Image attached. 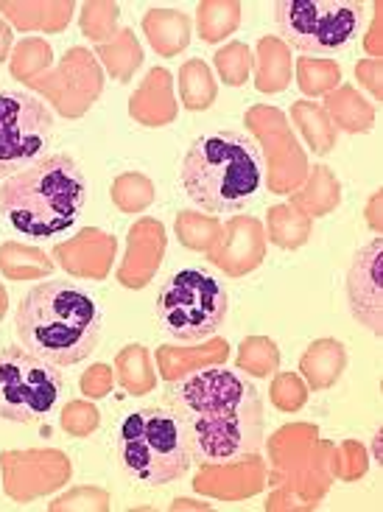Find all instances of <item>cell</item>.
<instances>
[{
	"label": "cell",
	"instance_id": "277c9868",
	"mask_svg": "<svg viewBox=\"0 0 383 512\" xmlns=\"http://www.w3.org/2000/svg\"><path fill=\"white\" fill-rule=\"evenodd\" d=\"M179 180L193 205L207 213H235L258 199L263 154L241 132H207L191 143Z\"/></svg>",
	"mask_w": 383,
	"mask_h": 512
},
{
	"label": "cell",
	"instance_id": "ba28073f",
	"mask_svg": "<svg viewBox=\"0 0 383 512\" xmlns=\"http://www.w3.org/2000/svg\"><path fill=\"white\" fill-rule=\"evenodd\" d=\"M65 392V378L51 361L6 347L0 353V420L40 423L56 409Z\"/></svg>",
	"mask_w": 383,
	"mask_h": 512
},
{
	"label": "cell",
	"instance_id": "5b68a950",
	"mask_svg": "<svg viewBox=\"0 0 383 512\" xmlns=\"http://www.w3.org/2000/svg\"><path fill=\"white\" fill-rule=\"evenodd\" d=\"M115 457L121 471L143 487H163L179 482L193 465L188 440L168 409L146 406L124 417Z\"/></svg>",
	"mask_w": 383,
	"mask_h": 512
},
{
	"label": "cell",
	"instance_id": "3957f363",
	"mask_svg": "<svg viewBox=\"0 0 383 512\" xmlns=\"http://www.w3.org/2000/svg\"><path fill=\"white\" fill-rule=\"evenodd\" d=\"M90 182L70 154H45L0 185V219L28 241L68 233L82 219Z\"/></svg>",
	"mask_w": 383,
	"mask_h": 512
},
{
	"label": "cell",
	"instance_id": "8992f818",
	"mask_svg": "<svg viewBox=\"0 0 383 512\" xmlns=\"http://www.w3.org/2000/svg\"><path fill=\"white\" fill-rule=\"evenodd\" d=\"M230 314V297L221 280L207 269H179L157 294V317L177 342H205L216 336Z\"/></svg>",
	"mask_w": 383,
	"mask_h": 512
},
{
	"label": "cell",
	"instance_id": "9c48e42d",
	"mask_svg": "<svg viewBox=\"0 0 383 512\" xmlns=\"http://www.w3.org/2000/svg\"><path fill=\"white\" fill-rule=\"evenodd\" d=\"M54 138V112L31 93L0 90V180L45 157Z\"/></svg>",
	"mask_w": 383,
	"mask_h": 512
},
{
	"label": "cell",
	"instance_id": "6da1fadb",
	"mask_svg": "<svg viewBox=\"0 0 383 512\" xmlns=\"http://www.w3.org/2000/svg\"><path fill=\"white\" fill-rule=\"evenodd\" d=\"M165 403L196 465H235L263 445V398L241 370H193L165 387Z\"/></svg>",
	"mask_w": 383,
	"mask_h": 512
},
{
	"label": "cell",
	"instance_id": "7a4b0ae2",
	"mask_svg": "<svg viewBox=\"0 0 383 512\" xmlns=\"http://www.w3.org/2000/svg\"><path fill=\"white\" fill-rule=\"evenodd\" d=\"M96 297L73 280H45L28 291L14 311V333L28 353L70 367L84 361L101 339Z\"/></svg>",
	"mask_w": 383,
	"mask_h": 512
},
{
	"label": "cell",
	"instance_id": "52a82bcc",
	"mask_svg": "<svg viewBox=\"0 0 383 512\" xmlns=\"http://www.w3.org/2000/svg\"><path fill=\"white\" fill-rule=\"evenodd\" d=\"M280 37L302 54L330 56L353 45L364 26V3L356 0H280L274 3Z\"/></svg>",
	"mask_w": 383,
	"mask_h": 512
},
{
	"label": "cell",
	"instance_id": "30bf717a",
	"mask_svg": "<svg viewBox=\"0 0 383 512\" xmlns=\"http://www.w3.org/2000/svg\"><path fill=\"white\" fill-rule=\"evenodd\" d=\"M350 314L372 333H383V238H372L356 252L347 272Z\"/></svg>",
	"mask_w": 383,
	"mask_h": 512
}]
</instances>
